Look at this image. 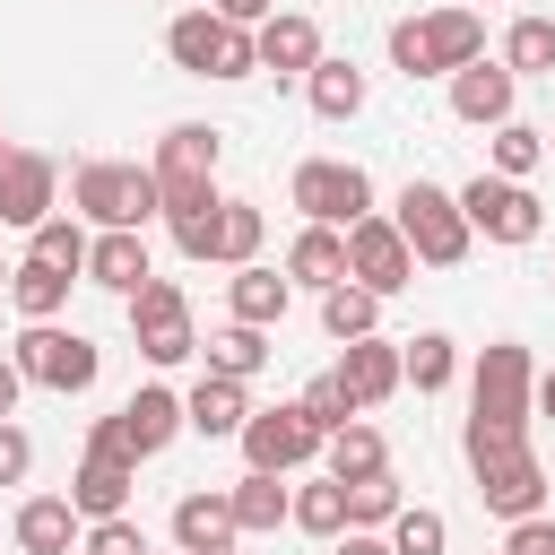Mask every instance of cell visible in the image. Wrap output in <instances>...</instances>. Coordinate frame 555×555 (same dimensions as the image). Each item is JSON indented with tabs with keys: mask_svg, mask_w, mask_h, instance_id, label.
<instances>
[{
	"mask_svg": "<svg viewBox=\"0 0 555 555\" xmlns=\"http://www.w3.org/2000/svg\"><path fill=\"white\" fill-rule=\"evenodd\" d=\"M460 451H468L477 503H486L494 520H529V512H546V468H538V451H529V425H494V416H468Z\"/></svg>",
	"mask_w": 555,
	"mask_h": 555,
	"instance_id": "1",
	"label": "cell"
},
{
	"mask_svg": "<svg viewBox=\"0 0 555 555\" xmlns=\"http://www.w3.org/2000/svg\"><path fill=\"white\" fill-rule=\"evenodd\" d=\"M468 61H486V17L477 9H434V17L390 26V69L399 78H451Z\"/></svg>",
	"mask_w": 555,
	"mask_h": 555,
	"instance_id": "2",
	"label": "cell"
},
{
	"mask_svg": "<svg viewBox=\"0 0 555 555\" xmlns=\"http://www.w3.org/2000/svg\"><path fill=\"white\" fill-rule=\"evenodd\" d=\"M69 208H78L87 225H139V234H147V217H165V191H156V165L95 156V165L69 173Z\"/></svg>",
	"mask_w": 555,
	"mask_h": 555,
	"instance_id": "3",
	"label": "cell"
},
{
	"mask_svg": "<svg viewBox=\"0 0 555 555\" xmlns=\"http://www.w3.org/2000/svg\"><path fill=\"white\" fill-rule=\"evenodd\" d=\"M165 52H173L182 78H251L260 69V35L234 26V17H217V9H182L165 26Z\"/></svg>",
	"mask_w": 555,
	"mask_h": 555,
	"instance_id": "4",
	"label": "cell"
},
{
	"mask_svg": "<svg viewBox=\"0 0 555 555\" xmlns=\"http://www.w3.org/2000/svg\"><path fill=\"white\" fill-rule=\"evenodd\" d=\"M390 225L408 234V251H416L425 269H460V260H468V243H477V225H468L460 191H442V182H408V191L390 199Z\"/></svg>",
	"mask_w": 555,
	"mask_h": 555,
	"instance_id": "5",
	"label": "cell"
},
{
	"mask_svg": "<svg viewBox=\"0 0 555 555\" xmlns=\"http://www.w3.org/2000/svg\"><path fill=\"white\" fill-rule=\"evenodd\" d=\"M9 356H17V373H26L35 390H61V399L95 390V373H104V347H95L87 330H61V321H26Z\"/></svg>",
	"mask_w": 555,
	"mask_h": 555,
	"instance_id": "6",
	"label": "cell"
},
{
	"mask_svg": "<svg viewBox=\"0 0 555 555\" xmlns=\"http://www.w3.org/2000/svg\"><path fill=\"white\" fill-rule=\"evenodd\" d=\"M191 416H182V390H165V382H147V390H130L113 416H95V434H87V451H121V460H156L173 434H182Z\"/></svg>",
	"mask_w": 555,
	"mask_h": 555,
	"instance_id": "7",
	"label": "cell"
},
{
	"mask_svg": "<svg viewBox=\"0 0 555 555\" xmlns=\"http://www.w3.org/2000/svg\"><path fill=\"white\" fill-rule=\"evenodd\" d=\"M286 199L304 208V225H356V217H373V173L364 165H338V156H312V165H295V182H286Z\"/></svg>",
	"mask_w": 555,
	"mask_h": 555,
	"instance_id": "8",
	"label": "cell"
},
{
	"mask_svg": "<svg viewBox=\"0 0 555 555\" xmlns=\"http://www.w3.org/2000/svg\"><path fill=\"white\" fill-rule=\"evenodd\" d=\"M460 208H468V225H477L486 243H503V251H520V243H538V234H546L538 191H529V182H512V173H477V182H460Z\"/></svg>",
	"mask_w": 555,
	"mask_h": 555,
	"instance_id": "9",
	"label": "cell"
},
{
	"mask_svg": "<svg viewBox=\"0 0 555 555\" xmlns=\"http://www.w3.org/2000/svg\"><path fill=\"white\" fill-rule=\"evenodd\" d=\"M538 364H529V347L520 338H494L486 356H477V373H468V416H494V425H529L538 408Z\"/></svg>",
	"mask_w": 555,
	"mask_h": 555,
	"instance_id": "10",
	"label": "cell"
},
{
	"mask_svg": "<svg viewBox=\"0 0 555 555\" xmlns=\"http://www.w3.org/2000/svg\"><path fill=\"white\" fill-rule=\"evenodd\" d=\"M130 304V338H139V356L147 364H182L191 347H199V321H191V295L173 286V278H147L139 295H121Z\"/></svg>",
	"mask_w": 555,
	"mask_h": 555,
	"instance_id": "11",
	"label": "cell"
},
{
	"mask_svg": "<svg viewBox=\"0 0 555 555\" xmlns=\"http://www.w3.org/2000/svg\"><path fill=\"white\" fill-rule=\"evenodd\" d=\"M243 460L251 468H269V477H286V468H304V460H321V434H312V416L286 399V408H251L243 416Z\"/></svg>",
	"mask_w": 555,
	"mask_h": 555,
	"instance_id": "12",
	"label": "cell"
},
{
	"mask_svg": "<svg viewBox=\"0 0 555 555\" xmlns=\"http://www.w3.org/2000/svg\"><path fill=\"white\" fill-rule=\"evenodd\" d=\"M347 278H356V286H373V295L390 304V295L416 278V251H408V234H399L390 217H356V225H347Z\"/></svg>",
	"mask_w": 555,
	"mask_h": 555,
	"instance_id": "13",
	"label": "cell"
},
{
	"mask_svg": "<svg viewBox=\"0 0 555 555\" xmlns=\"http://www.w3.org/2000/svg\"><path fill=\"white\" fill-rule=\"evenodd\" d=\"M52 199H61V165L43 156V147H9L0 156V225H43L52 217Z\"/></svg>",
	"mask_w": 555,
	"mask_h": 555,
	"instance_id": "14",
	"label": "cell"
},
{
	"mask_svg": "<svg viewBox=\"0 0 555 555\" xmlns=\"http://www.w3.org/2000/svg\"><path fill=\"white\" fill-rule=\"evenodd\" d=\"M330 373H338V390L356 399V416H364V408H382L390 390H408V364H399V347H390V338H347Z\"/></svg>",
	"mask_w": 555,
	"mask_h": 555,
	"instance_id": "15",
	"label": "cell"
},
{
	"mask_svg": "<svg viewBox=\"0 0 555 555\" xmlns=\"http://www.w3.org/2000/svg\"><path fill=\"white\" fill-rule=\"evenodd\" d=\"M173 546H182V555H225V546H243V529H234V494L191 486V494L173 503Z\"/></svg>",
	"mask_w": 555,
	"mask_h": 555,
	"instance_id": "16",
	"label": "cell"
},
{
	"mask_svg": "<svg viewBox=\"0 0 555 555\" xmlns=\"http://www.w3.org/2000/svg\"><path fill=\"white\" fill-rule=\"evenodd\" d=\"M512 95H520V78H512L503 61H468V69H451V113L477 121V130H503V121H512Z\"/></svg>",
	"mask_w": 555,
	"mask_h": 555,
	"instance_id": "17",
	"label": "cell"
},
{
	"mask_svg": "<svg viewBox=\"0 0 555 555\" xmlns=\"http://www.w3.org/2000/svg\"><path fill=\"white\" fill-rule=\"evenodd\" d=\"M87 278L104 286V295H139L156 269H147V234L139 225H95V243H87Z\"/></svg>",
	"mask_w": 555,
	"mask_h": 555,
	"instance_id": "18",
	"label": "cell"
},
{
	"mask_svg": "<svg viewBox=\"0 0 555 555\" xmlns=\"http://www.w3.org/2000/svg\"><path fill=\"white\" fill-rule=\"evenodd\" d=\"M130 486H139V460L87 451L78 477H69V503H78V520H113V512H130Z\"/></svg>",
	"mask_w": 555,
	"mask_h": 555,
	"instance_id": "19",
	"label": "cell"
},
{
	"mask_svg": "<svg viewBox=\"0 0 555 555\" xmlns=\"http://www.w3.org/2000/svg\"><path fill=\"white\" fill-rule=\"evenodd\" d=\"M182 416H191V434L225 442V434H243V416H251V382H234V373H199V382L182 390Z\"/></svg>",
	"mask_w": 555,
	"mask_h": 555,
	"instance_id": "20",
	"label": "cell"
},
{
	"mask_svg": "<svg viewBox=\"0 0 555 555\" xmlns=\"http://www.w3.org/2000/svg\"><path fill=\"white\" fill-rule=\"evenodd\" d=\"M251 35H260V69H278V78H312V61H321V26H312L304 9H278V17H260Z\"/></svg>",
	"mask_w": 555,
	"mask_h": 555,
	"instance_id": "21",
	"label": "cell"
},
{
	"mask_svg": "<svg viewBox=\"0 0 555 555\" xmlns=\"http://www.w3.org/2000/svg\"><path fill=\"white\" fill-rule=\"evenodd\" d=\"M286 304H295V278H278V269H260V260H243V269L225 278V312L251 321V330H278Z\"/></svg>",
	"mask_w": 555,
	"mask_h": 555,
	"instance_id": "22",
	"label": "cell"
},
{
	"mask_svg": "<svg viewBox=\"0 0 555 555\" xmlns=\"http://www.w3.org/2000/svg\"><path fill=\"white\" fill-rule=\"evenodd\" d=\"M286 278H295V286H321V295H330V286L347 278V234H338V225H304V234L286 243Z\"/></svg>",
	"mask_w": 555,
	"mask_h": 555,
	"instance_id": "23",
	"label": "cell"
},
{
	"mask_svg": "<svg viewBox=\"0 0 555 555\" xmlns=\"http://www.w3.org/2000/svg\"><path fill=\"white\" fill-rule=\"evenodd\" d=\"M304 95H312V113H321V121H356L373 87H364V69H356V61H330V52H321V61H312V78H304Z\"/></svg>",
	"mask_w": 555,
	"mask_h": 555,
	"instance_id": "24",
	"label": "cell"
},
{
	"mask_svg": "<svg viewBox=\"0 0 555 555\" xmlns=\"http://www.w3.org/2000/svg\"><path fill=\"white\" fill-rule=\"evenodd\" d=\"M69 286H78V278H69V269H52V260H35V251H26L17 269H9V304H17L26 321H61Z\"/></svg>",
	"mask_w": 555,
	"mask_h": 555,
	"instance_id": "25",
	"label": "cell"
},
{
	"mask_svg": "<svg viewBox=\"0 0 555 555\" xmlns=\"http://www.w3.org/2000/svg\"><path fill=\"white\" fill-rule=\"evenodd\" d=\"M69 538H78V503H69V494L17 503V546H26V555H69Z\"/></svg>",
	"mask_w": 555,
	"mask_h": 555,
	"instance_id": "26",
	"label": "cell"
},
{
	"mask_svg": "<svg viewBox=\"0 0 555 555\" xmlns=\"http://www.w3.org/2000/svg\"><path fill=\"white\" fill-rule=\"evenodd\" d=\"M321 460H330V477H338V486H356V477H382V468H390V451H382V434H373L364 416H347V425L321 442Z\"/></svg>",
	"mask_w": 555,
	"mask_h": 555,
	"instance_id": "27",
	"label": "cell"
},
{
	"mask_svg": "<svg viewBox=\"0 0 555 555\" xmlns=\"http://www.w3.org/2000/svg\"><path fill=\"white\" fill-rule=\"evenodd\" d=\"M225 494H234V529H243V538H269L278 520H295V494H286L269 468H251V477L225 486Z\"/></svg>",
	"mask_w": 555,
	"mask_h": 555,
	"instance_id": "28",
	"label": "cell"
},
{
	"mask_svg": "<svg viewBox=\"0 0 555 555\" xmlns=\"http://www.w3.org/2000/svg\"><path fill=\"white\" fill-rule=\"evenodd\" d=\"M321 330H330L338 347H347V338H373V330H382V295L356 286V278H338V286L321 295Z\"/></svg>",
	"mask_w": 555,
	"mask_h": 555,
	"instance_id": "29",
	"label": "cell"
},
{
	"mask_svg": "<svg viewBox=\"0 0 555 555\" xmlns=\"http://www.w3.org/2000/svg\"><path fill=\"white\" fill-rule=\"evenodd\" d=\"M87 243H95V234H87V217H78V208H69V217H43V225L26 234V251H35V260H52V269H69V278H87Z\"/></svg>",
	"mask_w": 555,
	"mask_h": 555,
	"instance_id": "30",
	"label": "cell"
},
{
	"mask_svg": "<svg viewBox=\"0 0 555 555\" xmlns=\"http://www.w3.org/2000/svg\"><path fill=\"white\" fill-rule=\"evenodd\" d=\"M503 69L512 78H546L555 69V17H512V35H503Z\"/></svg>",
	"mask_w": 555,
	"mask_h": 555,
	"instance_id": "31",
	"label": "cell"
},
{
	"mask_svg": "<svg viewBox=\"0 0 555 555\" xmlns=\"http://www.w3.org/2000/svg\"><path fill=\"white\" fill-rule=\"evenodd\" d=\"M399 364H408V390H425V399H434V390H451L460 347H451L442 330H425V338H408V347H399Z\"/></svg>",
	"mask_w": 555,
	"mask_h": 555,
	"instance_id": "32",
	"label": "cell"
},
{
	"mask_svg": "<svg viewBox=\"0 0 555 555\" xmlns=\"http://www.w3.org/2000/svg\"><path fill=\"white\" fill-rule=\"evenodd\" d=\"M260 234H269V217H260L251 199H225V208H217V260H225V269L260 260Z\"/></svg>",
	"mask_w": 555,
	"mask_h": 555,
	"instance_id": "33",
	"label": "cell"
},
{
	"mask_svg": "<svg viewBox=\"0 0 555 555\" xmlns=\"http://www.w3.org/2000/svg\"><path fill=\"white\" fill-rule=\"evenodd\" d=\"M269 364V338L251 330V321H225L217 338H208V373H234V382H251Z\"/></svg>",
	"mask_w": 555,
	"mask_h": 555,
	"instance_id": "34",
	"label": "cell"
},
{
	"mask_svg": "<svg viewBox=\"0 0 555 555\" xmlns=\"http://www.w3.org/2000/svg\"><path fill=\"white\" fill-rule=\"evenodd\" d=\"M295 529H304V538H338V529H347V486H338V477L295 486Z\"/></svg>",
	"mask_w": 555,
	"mask_h": 555,
	"instance_id": "35",
	"label": "cell"
},
{
	"mask_svg": "<svg viewBox=\"0 0 555 555\" xmlns=\"http://www.w3.org/2000/svg\"><path fill=\"white\" fill-rule=\"evenodd\" d=\"M451 546V520L434 512V503H399V520H390V555H442Z\"/></svg>",
	"mask_w": 555,
	"mask_h": 555,
	"instance_id": "36",
	"label": "cell"
},
{
	"mask_svg": "<svg viewBox=\"0 0 555 555\" xmlns=\"http://www.w3.org/2000/svg\"><path fill=\"white\" fill-rule=\"evenodd\" d=\"M399 520V477L382 468V477H356L347 486V529H390Z\"/></svg>",
	"mask_w": 555,
	"mask_h": 555,
	"instance_id": "37",
	"label": "cell"
},
{
	"mask_svg": "<svg viewBox=\"0 0 555 555\" xmlns=\"http://www.w3.org/2000/svg\"><path fill=\"white\" fill-rule=\"evenodd\" d=\"M538 165H546V130H529V121H503V130H494V173L529 182Z\"/></svg>",
	"mask_w": 555,
	"mask_h": 555,
	"instance_id": "38",
	"label": "cell"
},
{
	"mask_svg": "<svg viewBox=\"0 0 555 555\" xmlns=\"http://www.w3.org/2000/svg\"><path fill=\"white\" fill-rule=\"evenodd\" d=\"M295 408H304V416H312V434H321V442H330V434H338V425H347V416H356V399H347V390H338V373H312V382H304V399H295Z\"/></svg>",
	"mask_w": 555,
	"mask_h": 555,
	"instance_id": "39",
	"label": "cell"
},
{
	"mask_svg": "<svg viewBox=\"0 0 555 555\" xmlns=\"http://www.w3.org/2000/svg\"><path fill=\"white\" fill-rule=\"evenodd\" d=\"M87 555H156V546L130 512H113V520H87Z\"/></svg>",
	"mask_w": 555,
	"mask_h": 555,
	"instance_id": "40",
	"label": "cell"
},
{
	"mask_svg": "<svg viewBox=\"0 0 555 555\" xmlns=\"http://www.w3.org/2000/svg\"><path fill=\"white\" fill-rule=\"evenodd\" d=\"M503 555H555V520H546V512H529V520H512V538H503Z\"/></svg>",
	"mask_w": 555,
	"mask_h": 555,
	"instance_id": "41",
	"label": "cell"
},
{
	"mask_svg": "<svg viewBox=\"0 0 555 555\" xmlns=\"http://www.w3.org/2000/svg\"><path fill=\"white\" fill-rule=\"evenodd\" d=\"M26 468H35V442L0 416V486H26Z\"/></svg>",
	"mask_w": 555,
	"mask_h": 555,
	"instance_id": "42",
	"label": "cell"
},
{
	"mask_svg": "<svg viewBox=\"0 0 555 555\" xmlns=\"http://www.w3.org/2000/svg\"><path fill=\"white\" fill-rule=\"evenodd\" d=\"M330 555H390V538H382V529H338Z\"/></svg>",
	"mask_w": 555,
	"mask_h": 555,
	"instance_id": "43",
	"label": "cell"
},
{
	"mask_svg": "<svg viewBox=\"0 0 555 555\" xmlns=\"http://www.w3.org/2000/svg\"><path fill=\"white\" fill-rule=\"evenodd\" d=\"M217 17H234V26H260V17H278V0H208Z\"/></svg>",
	"mask_w": 555,
	"mask_h": 555,
	"instance_id": "44",
	"label": "cell"
},
{
	"mask_svg": "<svg viewBox=\"0 0 555 555\" xmlns=\"http://www.w3.org/2000/svg\"><path fill=\"white\" fill-rule=\"evenodd\" d=\"M17 390H26V373H17V356H0V416H17Z\"/></svg>",
	"mask_w": 555,
	"mask_h": 555,
	"instance_id": "45",
	"label": "cell"
},
{
	"mask_svg": "<svg viewBox=\"0 0 555 555\" xmlns=\"http://www.w3.org/2000/svg\"><path fill=\"white\" fill-rule=\"evenodd\" d=\"M538 416H555V373H538V399H529Z\"/></svg>",
	"mask_w": 555,
	"mask_h": 555,
	"instance_id": "46",
	"label": "cell"
},
{
	"mask_svg": "<svg viewBox=\"0 0 555 555\" xmlns=\"http://www.w3.org/2000/svg\"><path fill=\"white\" fill-rule=\"evenodd\" d=\"M0 295H9V260H0Z\"/></svg>",
	"mask_w": 555,
	"mask_h": 555,
	"instance_id": "47",
	"label": "cell"
},
{
	"mask_svg": "<svg viewBox=\"0 0 555 555\" xmlns=\"http://www.w3.org/2000/svg\"><path fill=\"white\" fill-rule=\"evenodd\" d=\"M165 555H182V546H165Z\"/></svg>",
	"mask_w": 555,
	"mask_h": 555,
	"instance_id": "48",
	"label": "cell"
},
{
	"mask_svg": "<svg viewBox=\"0 0 555 555\" xmlns=\"http://www.w3.org/2000/svg\"><path fill=\"white\" fill-rule=\"evenodd\" d=\"M225 555H243V546H225Z\"/></svg>",
	"mask_w": 555,
	"mask_h": 555,
	"instance_id": "49",
	"label": "cell"
},
{
	"mask_svg": "<svg viewBox=\"0 0 555 555\" xmlns=\"http://www.w3.org/2000/svg\"><path fill=\"white\" fill-rule=\"evenodd\" d=\"M0 156H9V147H0Z\"/></svg>",
	"mask_w": 555,
	"mask_h": 555,
	"instance_id": "50",
	"label": "cell"
},
{
	"mask_svg": "<svg viewBox=\"0 0 555 555\" xmlns=\"http://www.w3.org/2000/svg\"><path fill=\"white\" fill-rule=\"evenodd\" d=\"M546 278H555V269H546Z\"/></svg>",
	"mask_w": 555,
	"mask_h": 555,
	"instance_id": "51",
	"label": "cell"
}]
</instances>
